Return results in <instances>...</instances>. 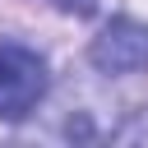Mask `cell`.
Segmentation results:
<instances>
[{
    "label": "cell",
    "mask_w": 148,
    "mask_h": 148,
    "mask_svg": "<svg viewBox=\"0 0 148 148\" xmlns=\"http://www.w3.org/2000/svg\"><path fill=\"white\" fill-rule=\"evenodd\" d=\"M46 60L32 46L0 42V120H23L42 97H46Z\"/></svg>",
    "instance_id": "1"
},
{
    "label": "cell",
    "mask_w": 148,
    "mask_h": 148,
    "mask_svg": "<svg viewBox=\"0 0 148 148\" xmlns=\"http://www.w3.org/2000/svg\"><path fill=\"white\" fill-rule=\"evenodd\" d=\"M88 60H92L102 74L148 69V23H139V18H111V23L92 37Z\"/></svg>",
    "instance_id": "2"
},
{
    "label": "cell",
    "mask_w": 148,
    "mask_h": 148,
    "mask_svg": "<svg viewBox=\"0 0 148 148\" xmlns=\"http://www.w3.org/2000/svg\"><path fill=\"white\" fill-rule=\"evenodd\" d=\"M56 9H65V14H74V18H88L92 9H97V0H51Z\"/></svg>",
    "instance_id": "3"
}]
</instances>
